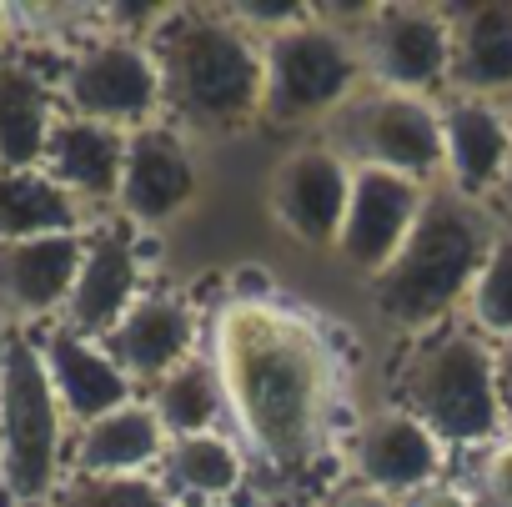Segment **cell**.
<instances>
[{
    "instance_id": "1",
    "label": "cell",
    "mask_w": 512,
    "mask_h": 507,
    "mask_svg": "<svg viewBox=\"0 0 512 507\" xmlns=\"http://www.w3.org/2000/svg\"><path fill=\"white\" fill-rule=\"evenodd\" d=\"M211 362L241 442L267 467H307L332 447L342 357L327 332L272 297H236L211 322Z\"/></svg>"
},
{
    "instance_id": "2",
    "label": "cell",
    "mask_w": 512,
    "mask_h": 507,
    "mask_svg": "<svg viewBox=\"0 0 512 507\" xmlns=\"http://www.w3.org/2000/svg\"><path fill=\"white\" fill-rule=\"evenodd\" d=\"M146 46L161 76V111L181 136H226L262 116V41L231 11L166 6Z\"/></svg>"
},
{
    "instance_id": "3",
    "label": "cell",
    "mask_w": 512,
    "mask_h": 507,
    "mask_svg": "<svg viewBox=\"0 0 512 507\" xmlns=\"http://www.w3.org/2000/svg\"><path fill=\"white\" fill-rule=\"evenodd\" d=\"M497 226L492 216L457 196V191H437L427 196L407 246L392 257V267L372 282V302L392 327H412V332H432L442 317H452L457 307H467L492 246H497Z\"/></svg>"
},
{
    "instance_id": "4",
    "label": "cell",
    "mask_w": 512,
    "mask_h": 507,
    "mask_svg": "<svg viewBox=\"0 0 512 507\" xmlns=\"http://www.w3.org/2000/svg\"><path fill=\"white\" fill-rule=\"evenodd\" d=\"M402 402L442 447H492L502 437L497 347L477 327L427 332L402 362Z\"/></svg>"
},
{
    "instance_id": "5",
    "label": "cell",
    "mask_w": 512,
    "mask_h": 507,
    "mask_svg": "<svg viewBox=\"0 0 512 507\" xmlns=\"http://www.w3.org/2000/svg\"><path fill=\"white\" fill-rule=\"evenodd\" d=\"M0 452H6V492L11 502H51L71 467L66 412L46 377L36 332H16L6 372H0Z\"/></svg>"
},
{
    "instance_id": "6",
    "label": "cell",
    "mask_w": 512,
    "mask_h": 507,
    "mask_svg": "<svg viewBox=\"0 0 512 507\" xmlns=\"http://www.w3.org/2000/svg\"><path fill=\"white\" fill-rule=\"evenodd\" d=\"M357 81V46L332 11H307L297 26L262 36V116L277 126L337 116L357 96Z\"/></svg>"
},
{
    "instance_id": "7",
    "label": "cell",
    "mask_w": 512,
    "mask_h": 507,
    "mask_svg": "<svg viewBox=\"0 0 512 507\" xmlns=\"http://www.w3.org/2000/svg\"><path fill=\"white\" fill-rule=\"evenodd\" d=\"M362 76L377 91L432 101L452 91V21L447 6H367L347 16Z\"/></svg>"
},
{
    "instance_id": "8",
    "label": "cell",
    "mask_w": 512,
    "mask_h": 507,
    "mask_svg": "<svg viewBox=\"0 0 512 507\" xmlns=\"http://www.w3.org/2000/svg\"><path fill=\"white\" fill-rule=\"evenodd\" d=\"M327 146L347 156V166H372V171H397L412 181L447 176L442 166V121L432 101L397 96V91H357L337 116H327Z\"/></svg>"
},
{
    "instance_id": "9",
    "label": "cell",
    "mask_w": 512,
    "mask_h": 507,
    "mask_svg": "<svg viewBox=\"0 0 512 507\" xmlns=\"http://www.w3.org/2000/svg\"><path fill=\"white\" fill-rule=\"evenodd\" d=\"M56 91H61V111L116 126V131H141L161 111V76H156L151 46L116 31L86 36L66 56Z\"/></svg>"
},
{
    "instance_id": "10",
    "label": "cell",
    "mask_w": 512,
    "mask_h": 507,
    "mask_svg": "<svg viewBox=\"0 0 512 507\" xmlns=\"http://www.w3.org/2000/svg\"><path fill=\"white\" fill-rule=\"evenodd\" d=\"M427 206V186L397 171H372L352 166V196H347V221L337 236L342 262L367 272L372 282L392 267V257L407 246L417 216Z\"/></svg>"
},
{
    "instance_id": "11",
    "label": "cell",
    "mask_w": 512,
    "mask_h": 507,
    "mask_svg": "<svg viewBox=\"0 0 512 507\" xmlns=\"http://www.w3.org/2000/svg\"><path fill=\"white\" fill-rule=\"evenodd\" d=\"M86 231H51L0 246V317L31 332V322H61L76 272H81Z\"/></svg>"
},
{
    "instance_id": "12",
    "label": "cell",
    "mask_w": 512,
    "mask_h": 507,
    "mask_svg": "<svg viewBox=\"0 0 512 507\" xmlns=\"http://www.w3.org/2000/svg\"><path fill=\"white\" fill-rule=\"evenodd\" d=\"M352 196V166L337 146L307 141L272 176V216L302 246H337Z\"/></svg>"
},
{
    "instance_id": "13",
    "label": "cell",
    "mask_w": 512,
    "mask_h": 507,
    "mask_svg": "<svg viewBox=\"0 0 512 507\" xmlns=\"http://www.w3.org/2000/svg\"><path fill=\"white\" fill-rule=\"evenodd\" d=\"M201 186V171L191 161L186 136L171 121H151L141 131H131L126 141V166H121V191H116V211L136 226H161L176 211L191 206Z\"/></svg>"
},
{
    "instance_id": "14",
    "label": "cell",
    "mask_w": 512,
    "mask_h": 507,
    "mask_svg": "<svg viewBox=\"0 0 512 507\" xmlns=\"http://www.w3.org/2000/svg\"><path fill=\"white\" fill-rule=\"evenodd\" d=\"M136 302H141V257H136L131 231L116 226V221L86 226L81 272H76L71 302L61 312V327L101 342Z\"/></svg>"
},
{
    "instance_id": "15",
    "label": "cell",
    "mask_w": 512,
    "mask_h": 507,
    "mask_svg": "<svg viewBox=\"0 0 512 507\" xmlns=\"http://www.w3.org/2000/svg\"><path fill=\"white\" fill-rule=\"evenodd\" d=\"M347 452H352L362 487H377L387 497H407V492L442 482V452L447 447L407 407H382V412L357 422Z\"/></svg>"
},
{
    "instance_id": "16",
    "label": "cell",
    "mask_w": 512,
    "mask_h": 507,
    "mask_svg": "<svg viewBox=\"0 0 512 507\" xmlns=\"http://www.w3.org/2000/svg\"><path fill=\"white\" fill-rule=\"evenodd\" d=\"M442 121V166L447 186L467 201L497 196L507 161H512V111L502 101H472V96H447L437 106Z\"/></svg>"
},
{
    "instance_id": "17",
    "label": "cell",
    "mask_w": 512,
    "mask_h": 507,
    "mask_svg": "<svg viewBox=\"0 0 512 507\" xmlns=\"http://www.w3.org/2000/svg\"><path fill=\"white\" fill-rule=\"evenodd\" d=\"M191 342L196 317L181 297L166 292H141V302L101 337L106 357L121 367L131 387H156L161 377H171L181 362H191Z\"/></svg>"
},
{
    "instance_id": "18",
    "label": "cell",
    "mask_w": 512,
    "mask_h": 507,
    "mask_svg": "<svg viewBox=\"0 0 512 507\" xmlns=\"http://www.w3.org/2000/svg\"><path fill=\"white\" fill-rule=\"evenodd\" d=\"M36 347H41V362H46V377L56 387L66 422L86 427V422H96V417H106V412H116L136 397V387L121 377V367L106 357L101 342L51 322V327L36 332Z\"/></svg>"
},
{
    "instance_id": "19",
    "label": "cell",
    "mask_w": 512,
    "mask_h": 507,
    "mask_svg": "<svg viewBox=\"0 0 512 507\" xmlns=\"http://www.w3.org/2000/svg\"><path fill=\"white\" fill-rule=\"evenodd\" d=\"M126 141H131V131H116V126H101V121L61 111L56 126H51L41 171L86 211L91 206H116L121 166H126Z\"/></svg>"
},
{
    "instance_id": "20",
    "label": "cell",
    "mask_w": 512,
    "mask_h": 507,
    "mask_svg": "<svg viewBox=\"0 0 512 507\" xmlns=\"http://www.w3.org/2000/svg\"><path fill=\"white\" fill-rule=\"evenodd\" d=\"M56 116V76H46V66L21 51L0 56V171H41Z\"/></svg>"
},
{
    "instance_id": "21",
    "label": "cell",
    "mask_w": 512,
    "mask_h": 507,
    "mask_svg": "<svg viewBox=\"0 0 512 507\" xmlns=\"http://www.w3.org/2000/svg\"><path fill=\"white\" fill-rule=\"evenodd\" d=\"M452 21V91L472 101H512V6H447Z\"/></svg>"
},
{
    "instance_id": "22",
    "label": "cell",
    "mask_w": 512,
    "mask_h": 507,
    "mask_svg": "<svg viewBox=\"0 0 512 507\" xmlns=\"http://www.w3.org/2000/svg\"><path fill=\"white\" fill-rule=\"evenodd\" d=\"M166 432L151 412V402L131 397L126 407L76 427L71 437V467L66 472H96V477H136L166 452Z\"/></svg>"
},
{
    "instance_id": "23",
    "label": "cell",
    "mask_w": 512,
    "mask_h": 507,
    "mask_svg": "<svg viewBox=\"0 0 512 507\" xmlns=\"http://www.w3.org/2000/svg\"><path fill=\"white\" fill-rule=\"evenodd\" d=\"M86 226V206H76L46 171H0V246Z\"/></svg>"
},
{
    "instance_id": "24",
    "label": "cell",
    "mask_w": 512,
    "mask_h": 507,
    "mask_svg": "<svg viewBox=\"0 0 512 507\" xmlns=\"http://www.w3.org/2000/svg\"><path fill=\"white\" fill-rule=\"evenodd\" d=\"M161 487L191 502H216L241 482V452L221 432H196V437H171L161 452Z\"/></svg>"
},
{
    "instance_id": "25",
    "label": "cell",
    "mask_w": 512,
    "mask_h": 507,
    "mask_svg": "<svg viewBox=\"0 0 512 507\" xmlns=\"http://www.w3.org/2000/svg\"><path fill=\"white\" fill-rule=\"evenodd\" d=\"M151 412L161 422L166 437H196V432H216V417L226 412V392L216 377L211 357H191L181 362L171 377H161L151 387Z\"/></svg>"
},
{
    "instance_id": "26",
    "label": "cell",
    "mask_w": 512,
    "mask_h": 507,
    "mask_svg": "<svg viewBox=\"0 0 512 507\" xmlns=\"http://www.w3.org/2000/svg\"><path fill=\"white\" fill-rule=\"evenodd\" d=\"M46 507H176L171 492L136 472V477H96V472H66Z\"/></svg>"
},
{
    "instance_id": "27",
    "label": "cell",
    "mask_w": 512,
    "mask_h": 507,
    "mask_svg": "<svg viewBox=\"0 0 512 507\" xmlns=\"http://www.w3.org/2000/svg\"><path fill=\"white\" fill-rule=\"evenodd\" d=\"M467 322L482 332V337H497V342H512V231L497 236L492 257L467 297Z\"/></svg>"
},
{
    "instance_id": "28",
    "label": "cell",
    "mask_w": 512,
    "mask_h": 507,
    "mask_svg": "<svg viewBox=\"0 0 512 507\" xmlns=\"http://www.w3.org/2000/svg\"><path fill=\"white\" fill-rule=\"evenodd\" d=\"M472 502L477 507H512V432L482 447L477 477H472Z\"/></svg>"
},
{
    "instance_id": "29",
    "label": "cell",
    "mask_w": 512,
    "mask_h": 507,
    "mask_svg": "<svg viewBox=\"0 0 512 507\" xmlns=\"http://www.w3.org/2000/svg\"><path fill=\"white\" fill-rule=\"evenodd\" d=\"M397 502H402V507H477V502H472V492L447 487V482H432V487L407 492V497H397Z\"/></svg>"
},
{
    "instance_id": "30",
    "label": "cell",
    "mask_w": 512,
    "mask_h": 507,
    "mask_svg": "<svg viewBox=\"0 0 512 507\" xmlns=\"http://www.w3.org/2000/svg\"><path fill=\"white\" fill-rule=\"evenodd\" d=\"M497 397H502V422L512 427V342L497 347Z\"/></svg>"
},
{
    "instance_id": "31",
    "label": "cell",
    "mask_w": 512,
    "mask_h": 507,
    "mask_svg": "<svg viewBox=\"0 0 512 507\" xmlns=\"http://www.w3.org/2000/svg\"><path fill=\"white\" fill-rule=\"evenodd\" d=\"M332 507H402V502L387 497V492H377V487H347Z\"/></svg>"
},
{
    "instance_id": "32",
    "label": "cell",
    "mask_w": 512,
    "mask_h": 507,
    "mask_svg": "<svg viewBox=\"0 0 512 507\" xmlns=\"http://www.w3.org/2000/svg\"><path fill=\"white\" fill-rule=\"evenodd\" d=\"M11 41H16V6H0V56L11 51Z\"/></svg>"
},
{
    "instance_id": "33",
    "label": "cell",
    "mask_w": 512,
    "mask_h": 507,
    "mask_svg": "<svg viewBox=\"0 0 512 507\" xmlns=\"http://www.w3.org/2000/svg\"><path fill=\"white\" fill-rule=\"evenodd\" d=\"M507 111H512V101H507ZM497 211L512 216V161H507V176H502V186H497Z\"/></svg>"
},
{
    "instance_id": "34",
    "label": "cell",
    "mask_w": 512,
    "mask_h": 507,
    "mask_svg": "<svg viewBox=\"0 0 512 507\" xmlns=\"http://www.w3.org/2000/svg\"><path fill=\"white\" fill-rule=\"evenodd\" d=\"M16 332H21V327H11L6 317H0V372H6V357H11V342H16Z\"/></svg>"
},
{
    "instance_id": "35",
    "label": "cell",
    "mask_w": 512,
    "mask_h": 507,
    "mask_svg": "<svg viewBox=\"0 0 512 507\" xmlns=\"http://www.w3.org/2000/svg\"><path fill=\"white\" fill-rule=\"evenodd\" d=\"M0 482H6V452H0Z\"/></svg>"
}]
</instances>
